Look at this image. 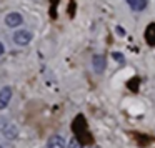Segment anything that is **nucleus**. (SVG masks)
Instances as JSON below:
<instances>
[{"label":"nucleus","mask_w":155,"mask_h":148,"mask_svg":"<svg viewBox=\"0 0 155 148\" xmlns=\"http://www.w3.org/2000/svg\"><path fill=\"white\" fill-rule=\"evenodd\" d=\"M0 131L7 140H15L18 137V128L15 123L8 121L5 117H0Z\"/></svg>","instance_id":"nucleus-1"},{"label":"nucleus","mask_w":155,"mask_h":148,"mask_svg":"<svg viewBox=\"0 0 155 148\" xmlns=\"http://www.w3.org/2000/svg\"><path fill=\"white\" fill-rule=\"evenodd\" d=\"M12 40H14V43L18 45V47H27V45L30 43L32 40H34V34H32L30 30H25V28H22V30L14 32V37H12Z\"/></svg>","instance_id":"nucleus-2"},{"label":"nucleus","mask_w":155,"mask_h":148,"mask_svg":"<svg viewBox=\"0 0 155 148\" xmlns=\"http://www.w3.org/2000/svg\"><path fill=\"white\" fill-rule=\"evenodd\" d=\"M24 24V17H22L20 12H10V14L5 15V25L8 28H17Z\"/></svg>","instance_id":"nucleus-3"},{"label":"nucleus","mask_w":155,"mask_h":148,"mask_svg":"<svg viewBox=\"0 0 155 148\" xmlns=\"http://www.w3.org/2000/svg\"><path fill=\"white\" fill-rule=\"evenodd\" d=\"M12 95H14V90H12L10 85H5V87L0 90V111L8 107V103H10V100H12Z\"/></svg>","instance_id":"nucleus-4"},{"label":"nucleus","mask_w":155,"mask_h":148,"mask_svg":"<svg viewBox=\"0 0 155 148\" xmlns=\"http://www.w3.org/2000/svg\"><path fill=\"white\" fill-rule=\"evenodd\" d=\"M92 65H94V70L95 73H102V72L105 70V67H107V58L104 57V55H94V58H92Z\"/></svg>","instance_id":"nucleus-5"},{"label":"nucleus","mask_w":155,"mask_h":148,"mask_svg":"<svg viewBox=\"0 0 155 148\" xmlns=\"http://www.w3.org/2000/svg\"><path fill=\"white\" fill-rule=\"evenodd\" d=\"M47 148H67V143H65L64 137H60V135H52L47 141Z\"/></svg>","instance_id":"nucleus-6"},{"label":"nucleus","mask_w":155,"mask_h":148,"mask_svg":"<svg viewBox=\"0 0 155 148\" xmlns=\"http://www.w3.org/2000/svg\"><path fill=\"white\" fill-rule=\"evenodd\" d=\"M127 5L134 12H142L147 8V0H127Z\"/></svg>","instance_id":"nucleus-7"},{"label":"nucleus","mask_w":155,"mask_h":148,"mask_svg":"<svg viewBox=\"0 0 155 148\" xmlns=\"http://www.w3.org/2000/svg\"><path fill=\"white\" fill-rule=\"evenodd\" d=\"M112 58H114L115 62H118V63H124L125 62V57L120 53V52H114V53H112Z\"/></svg>","instance_id":"nucleus-8"},{"label":"nucleus","mask_w":155,"mask_h":148,"mask_svg":"<svg viewBox=\"0 0 155 148\" xmlns=\"http://www.w3.org/2000/svg\"><path fill=\"white\" fill-rule=\"evenodd\" d=\"M67 148H82V145L78 143L77 138H70V141H68V146Z\"/></svg>","instance_id":"nucleus-9"},{"label":"nucleus","mask_w":155,"mask_h":148,"mask_svg":"<svg viewBox=\"0 0 155 148\" xmlns=\"http://www.w3.org/2000/svg\"><path fill=\"white\" fill-rule=\"evenodd\" d=\"M115 32H117V35H120V37H124V35H125V30L120 27V25H117V27H115Z\"/></svg>","instance_id":"nucleus-10"},{"label":"nucleus","mask_w":155,"mask_h":148,"mask_svg":"<svg viewBox=\"0 0 155 148\" xmlns=\"http://www.w3.org/2000/svg\"><path fill=\"white\" fill-rule=\"evenodd\" d=\"M4 53H5V45L2 43V42H0V57H2Z\"/></svg>","instance_id":"nucleus-11"},{"label":"nucleus","mask_w":155,"mask_h":148,"mask_svg":"<svg viewBox=\"0 0 155 148\" xmlns=\"http://www.w3.org/2000/svg\"><path fill=\"white\" fill-rule=\"evenodd\" d=\"M0 148H2V145H0Z\"/></svg>","instance_id":"nucleus-12"},{"label":"nucleus","mask_w":155,"mask_h":148,"mask_svg":"<svg viewBox=\"0 0 155 148\" xmlns=\"http://www.w3.org/2000/svg\"><path fill=\"white\" fill-rule=\"evenodd\" d=\"M92 148H94V146H92Z\"/></svg>","instance_id":"nucleus-13"}]
</instances>
